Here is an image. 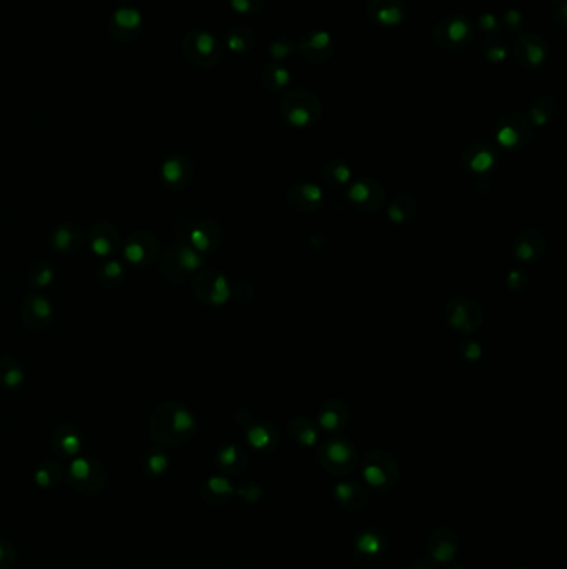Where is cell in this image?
I'll return each mask as SVG.
<instances>
[{"label": "cell", "instance_id": "6da1fadb", "mask_svg": "<svg viewBox=\"0 0 567 569\" xmlns=\"http://www.w3.org/2000/svg\"><path fill=\"white\" fill-rule=\"evenodd\" d=\"M280 114L285 123L293 128H310L320 122L323 104L315 92L308 88H293L283 95Z\"/></svg>", "mask_w": 567, "mask_h": 569}, {"label": "cell", "instance_id": "7a4b0ae2", "mask_svg": "<svg viewBox=\"0 0 567 569\" xmlns=\"http://www.w3.org/2000/svg\"><path fill=\"white\" fill-rule=\"evenodd\" d=\"M494 139L499 146L507 152H519V150L533 144L535 139L534 127L524 114L517 110H506L499 114L494 120Z\"/></svg>", "mask_w": 567, "mask_h": 569}, {"label": "cell", "instance_id": "3957f363", "mask_svg": "<svg viewBox=\"0 0 567 569\" xmlns=\"http://www.w3.org/2000/svg\"><path fill=\"white\" fill-rule=\"evenodd\" d=\"M476 27L470 17L463 13H449L436 22L431 37L437 47L446 52H461L472 42Z\"/></svg>", "mask_w": 567, "mask_h": 569}, {"label": "cell", "instance_id": "277c9868", "mask_svg": "<svg viewBox=\"0 0 567 569\" xmlns=\"http://www.w3.org/2000/svg\"><path fill=\"white\" fill-rule=\"evenodd\" d=\"M363 477L371 490L390 491L399 478L396 458L386 450H371L363 458Z\"/></svg>", "mask_w": 567, "mask_h": 569}, {"label": "cell", "instance_id": "5b68a950", "mask_svg": "<svg viewBox=\"0 0 567 569\" xmlns=\"http://www.w3.org/2000/svg\"><path fill=\"white\" fill-rule=\"evenodd\" d=\"M318 461L328 473L343 477L356 468L358 453L346 438H329L318 448Z\"/></svg>", "mask_w": 567, "mask_h": 569}, {"label": "cell", "instance_id": "8992f818", "mask_svg": "<svg viewBox=\"0 0 567 569\" xmlns=\"http://www.w3.org/2000/svg\"><path fill=\"white\" fill-rule=\"evenodd\" d=\"M446 322L453 330L463 335L476 333L484 323V311L476 300L467 296H454L444 306Z\"/></svg>", "mask_w": 567, "mask_h": 569}, {"label": "cell", "instance_id": "52a82bcc", "mask_svg": "<svg viewBox=\"0 0 567 569\" xmlns=\"http://www.w3.org/2000/svg\"><path fill=\"white\" fill-rule=\"evenodd\" d=\"M160 411L163 420H167V425H162L157 439L168 444H182L191 438L196 430V421L190 410L183 404H165Z\"/></svg>", "mask_w": 567, "mask_h": 569}, {"label": "cell", "instance_id": "ba28073f", "mask_svg": "<svg viewBox=\"0 0 567 569\" xmlns=\"http://www.w3.org/2000/svg\"><path fill=\"white\" fill-rule=\"evenodd\" d=\"M346 197L351 205L361 213H376L385 207L386 190L376 179L361 177L351 181Z\"/></svg>", "mask_w": 567, "mask_h": 569}, {"label": "cell", "instance_id": "9c48e42d", "mask_svg": "<svg viewBox=\"0 0 567 569\" xmlns=\"http://www.w3.org/2000/svg\"><path fill=\"white\" fill-rule=\"evenodd\" d=\"M499 153L493 144L486 140L470 142L461 150V163L470 175L483 179L498 167Z\"/></svg>", "mask_w": 567, "mask_h": 569}, {"label": "cell", "instance_id": "30bf717a", "mask_svg": "<svg viewBox=\"0 0 567 569\" xmlns=\"http://www.w3.org/2000/svg\"><path fill=\"white\" fill-rule=\"evenodd\" d=\"M334 50H336V47H334L333 35L325 29L308 30L296 43V52L313 65H321L332 60Z\"/></svg>", "mask_w": 567, "mask_h": 569}, {"label": "cell", "instance_id": "8fae6325", "mask_svg": "<svg viewBox=\"0 0 567 569\" xmlns=\"http://www.w3.org/2000/svg\"><path fill=\"white\" fill-rule=\"evenodd\" d=\"M514 59L517 65L526 70L541 69L549 59V46L541 35L534 32H522L516 39Z\"/></svg>", "mask_w": 567, "mask_h": 569}, {"label": "cell", "instance_id": "7c38bea8", "mask_svg": "<svg viewBox=\"0 0 567 569\" xmlns=\"http://www.w3.org/2000/svg\"><path fill=\"white\" fill-rule=\"evenodd\" d=\"M366 17L373 25L395 29L408 19V7L404 0H368Z\"/></svg>", "mask_w": 567, "mask_h": 569}, {"label": "cell", "instance_id": "4fadbf2b", "mask_svg": "<svg viewBox=\"0 0 567 569\" xmlns=\"http://www.w3.org/2000/svg\"><path fill=\"white\" fill-rule=\"evenodd\" d=\"M287 203L301 215H311L323 207L325 192L313 181H296L287 190Z\"/></svg>", "mask_w": 567, "mask_h": 569}, {"label": "cell", "instance_id": "5bb4252c", "mask_svg": "<svg viewBox=\"0 0 567 569\" xmlns=\"http://www.w3.org/2000/svg\"><path fill=\"white\" fill-rule=\"evenodd\" d=\"M70 483L80 493H98L105 484V471L87 458H77L69 469Z\"/></svg>", "mask_w": 567, "mask_h": 569}, {"label": "cell", "instance_id": "9a60e30c", "mask_svg": "<svg viewBox=\"0 0 567 569\" xmlns=\"http://www.w3.org/2000/svg\"><path fill=\"white\" fill-rule=\"evenodd\" d=\"M195 292L200 300L213 306L225 305L231 296L228 280L220 272H203L202 275H198L195 283Z\"/></svg>", "mask_w": 567, "mask_h": 569}, {"label": "cell", "instance_id": "2e32d148", "mask_svg": "<svg viewBox=\"0 0 567 569\" xmlns=\"http://www.w3.org/2000/svg\"><path fill=\"white\" fill-rule=\"evenodd\" d=\"M546 252V237L538 228H524L512 240L511 253L514 259L524 263H534L541 260Z\"/></svg>", "mask_w": 567, "mask_h": 569}, {"label": "cell", "instance_id": "e0dca14e", "mask_svg": "<svg viewBox=\"0 0 567 569\" xmlns=\"http://www.w3.org/2000/svg\"><path fill=\"white\" fill-rule=\"evenodd\" d=\"M459 551L458 536L449 528H436L428 540V553L436 563H449Z\"/></svg>", "mask_w": 567, "mask_h": 569}, {"label": "cell", "instance_id": "ac0fdd59", "mask_svg": "<svg viewBox=\"0 0 567 569\" xmlns=\"http://www.w3.org/2000/svg\"><path fill=\"white\" fill-rule=\"evenodd\" d=\"M351 420L350 406L343 399H328L318 413V425L325 431H341Z\"/></svg>", "mask_w": 567, "mask_h": 569}, {"label": "cell", "instance_id": "d6986e66", "mask_svg": "<svg viewBox=\"0 0 567 569\" xmlns=\"http://www.w3.org/2000/svg\"><path fill=\"white\" fill-rule=\"evenodd\" d=\"M221 242V228L217 221L205 220L190 230V243L191 248L196 252L207 253L213 252L220 247Z\"/></svg>", "mask_w": 567, "mask_h": 569}, {"label": "cell", "instance_id": "ffe728a7", "mask_svg": "<svg viewBox=\"0 0 567 569\" xmlns=\"http://www.w3.org/2000/svg\"><path fill=\"white\" fill-rule=\"evenodd\" d=\"M334 496H336L339 506L346 511H360L369 503L368 490L360 483H338L334 488Z\"/></svg>", "mask_w": 567, "mask_h": 569}, {"label": "cell", "instance_id": "44dd1931", "mask_svg": "<svg viewBox=\"0 0 567 569\" xmlns=\"http://www.w3.org/2000/svg\"><path fill=\"white\" fill-rule=\"evenodd\" d=\"M557 105L554 97L549 93H539L529 102L526 118L533 127H546L554 120Z\"/></svg>", "mask_w": 567, "mask_h": 569}, {"label": "cell", "instance_id": "7402d4cb", "mask_svg": "<svg viewBox=\"0 0 567 569\" xmlns=\"http://www.w3.org/2000/svg\"><path fill=\"white\" fill-rule=\"evenodd\" d=\"M419 210L418 200L413 193L401 192L392 198V202L388 207V217L390 221L395 225H408L416 219Z\"/></svg>", "mask_w": 567, "mask_h": 569}, {"label": "cell", "instance_id": "603a6c76", "mask_svg": "<svg viewBox=\"0 0 567 569\" xmlns=\"http://www.w3.org/2000/svg\"><path fill=\"white\" fill-rule=\"evenodd\" d=\"M247 441L252 444L254 450L268 451L280 441V433L276 425L270 421H260V423H250L247 428Z\"/></svg>", "mask_w": 567, "mask_h": 569}, {"label": "cell", "instance_id": "cb8c5ba5", "mask_svg": "<svg viewBox=\"0 0 567 569\" xmlns=\"http://www.w3.org/2000/svg\"><path fill=\"white\" fill-rule=\"evenodd\" d=\"M260 82L268 92L281 93L287 90L289 83H292V72L283 64L268 62L266 65H263L260 72Z\"/></svg>", "mask_w": 567, "mask_h": 569}, {"label": "cell", "instance_id": "d4e9b609", "mask_svg": "<svg viewBox=\"0 0 567 569\" xmlns=\"http://www.w3.org/2000/svg\"><path fill=\"white\" fill-rule=\"evenodd\" d=\"M386 546V535L376 528L363 530L355 537V549L358 551V554L366 558H378L379 554L385 553Z\"/></svg>", "mask_w": 567, "mask_h": 569}, {"label": "cell", "instance_id": "484cf974", "mask_svg": "<svg viewBox=\"0 0 567 569\" xmlns=\"http://www.w3.org/2000/svg\"><path fill=\"white\" fill-rule=\"evenodd\" d=\"M288 433L300 446L311 448L318 441V425L310 416H294L288 423Z\"/></svg>", "mask_w": 567, "mask_h": 569}, {"label": "cell", "instance_id": "4316f807", "mask_svg": "<svg viewBox=\"0 0 567 569\" xmlns=\"http://www.w3.org/2000/svg\"><path fill=\"white\" fill-rule=\"evenodd\" d=\"M218 466L226 473H242L248 465V456L236 444H225L217 453Z\"/></svg>", "mask_w": 567, "mask_h": 569}, {"label": "cell", "instance_id": "83f0119b", "mask_svg": "<svg viewBox=\"0 0 567 569\" xmlns=\"http://www.w3.org/2000/svg\"><path fill=\"white\" fill-rule=\"evenodd\" d=\"M323 179L333 188H343L353 181V168L343 158H332L325 163Z\"/></svg>", "mask_w": 567, "mask_h": 569}, {"label": "cell", "instance_id": "f1b7e54d", "mask_svg": "<svg viewBox=\"0 0 567 569\" xmlns=\"http://www.w3.org/2000/svg\"><path fill=\"white\" fill-rule=\"evenodd\" d=\"M191 168L183 158H170L162 165V179L167 185L182 188L190 181Z\"/></svg>", "mask_w": 567, "mask_h": 569}, {"label": "cell", "instance_id": "f546056e", "mask_svg": "<svg viewBox=\"0 0 567 569\" xmlns=\"http://www.w3.org/2000/svg\"><path fill=\"white\" fill-rule=\"evenodd\" d=\"M228 48L235 53H248L257 43V34L250 27H236L226 37Z\"/></svg>", "mask_w": 567, "mask_h": 569}, {"label": "cell", "instance_id": "4dcf8cb0", "mask_svg": "<svg viewBox=\"0 0 567 569\" xmlns=\"http://www.w3.org/2000/svg\"><path fill=\"white\" fill-rule=\"evenodd\" d=\"M294 52H296V43L288 35H276L268 46V55H270L271 62H278V64L289 59Z\"/></svg>", "mask_w": 567, "mask_h": 569}, {"label": "cell", "instance_id": "1f68e13d", "mask_svg": "<svg viewBox=\"0 0 567 569\" xmlns=\"http://www.w3.org/2000/svg\"><path fill=\"white\" fill-rule=\"evenodd\" d=\"M175 261H177L178 268L183 270V272H186V273L196 272V270L203 265V259L200 256V253L196 252L195 248L186 247V245L177 247Z\"/></svg>", "mask_w": 567, "mask_h": 569}, {"label": "cell", "instance_id": "d6a6232c", "mask_svg": "<svg viewBox=\"0 0 567 569\" xmlns=\"http://www.w3.org/2000/svg\"><path fill=\"white\" fill-rule=\"evenodd\" d=\"M483 57L491 64H501L507 59L509 48L499 37H488L481 46Z\"/></svg>", "mask_w": 567, "mask_h": 569}, {"label": "cell", "instance_id": "836d02e7", "mask_svg": "<svg viewBox=\"0 0 567 569\" xmlns=\"http://www.w3.org/2000/svg\"><path fill=\"white\" fill-rule=\"evenodd\" d=\"M0 368H2V373H0V383H2L6 388H19V386L24 383V370L19 363L12 362L7 363V359H2L0 362Z\"/></svg>", "mask_w": 567, "mask_h": 569}, {"label": "cell", "instance_id": "e575fe53", "mask_svg": "<svg viewBox=\"0 0 567 569\" xmlns=\"http://www.w3.org/2000/svg\"><path fill=\"white\" fill-rule=\"evenodd\" d=\"M146 255H149V252H146V243L142 242L140 237H135V235H133V237L125 243L123 256L128 263L132 265L145 263V261L149 260Z\"/></svg>", "mask_w": 567, "mask_h": 569}, {"label": "cell", "instance_id": "d590c367", "mask_svg": "<svg viewBox=\"0 0 567 569\" xmlns=\"http://www.w3.org/2000/svg\"><path fill=\"white\" fill-rule=\"evenodd\" d=\"M25 305L29 306L30 317L37 318L39 322H47V320L52 318L53 306L46 296H30L25 301Z\"/></svg>", "mask_w": 567, "mask_h": 569}, {"label": "cell", "instance_id": "8d00e7d4", "mask_svg": "<svg viewBox=\"0 0 567 569\" xmlns=\"http://www.w3.org/2000/svg\"><path fill=\"white\" fill-rule=\"evenodd\" d=\"M205 491H208V495L217 496L218 500H226L235 493V488L231 486V483L226 478L221 477H213L210 478L207 483H205Z\"/></svg>", "mask_w": 567, "mask_h": 569}, {"label": "cell", "instance_id": "74e56055", "mask_svg": "<svg viewBox=\"0 0 567 569\" xmlns=\"http://www.w3.org/2000/svg\"><path fill=\"white\" fill-rule=\"evenodd\" d=\"M90 247H92V252L95 253L97 256H100V259L109 256L115 248V240H114V237H111V232H109V233L93 232Z\"/></svg>", "mask_w": 567, "mask_h": 569}, {"label": "cell", "instance_id": "f35d334b", "mask_svg": "<svg viewBox=\"0 0 567 569\" xmlns=\"http://www.w3.org/2000/svg\"><path fill=\"white\" fill-rule=\"evenodd\" d=\"M193 48L200 57H203V59H212V57L217 55V40L212 34L202 32L196 35Z\"/></svg>", "mask_w": 567, "mask_h": 569}, {"label": "cell", "instance_id": "ab89813d", "mask_svg": "<svg viewBox=\"0 0 567 569\" xmlns=\"http://www.w3.org/2000/svg\"><path fill=\"white\" fill-rule=\"evenodd\" d=\"M75 242H77V233L74 232L70 225L60 226V228H57L55 233H53V247L60 252L70 250Z\"/></svg>", "mask_w": 567, "mask_h": 569}, {"label": "cell", "instance_id": "60d3db41", "mask_svg": "<svg viewBox=\"0 0 567 569\" xmlns=\"http://www.w3.org/2000/svg\"><path fill=\"white\" fill-rule=\"evenodd\" d=\"M266 0H230V6L240 15H257L263 11Z\"/></svg>", "mask_w": 567, "mask_h": 569}, {"label": "cell", "instance_id": "b9f144b4", "mask_svg": "<svg viewBox=\"0 0 567 569\" xmlns=\"http://www.w3.org/2000/svg\"><path fill=\"white\" fill-rule=\"evenodd\" d=\"M459 357L467 363H476L477 359L483 357V346L477 343L476 340H464L459 345Z\"/></svg>", "mask_w": 567, "mask_h": 569}, {"label": "cell", "instance_id": "7bdbcfd3", "mask_svg": "<svg viewBox=\"0 0 567 569\" xmlns=\"http://www.w3.org/2000/svg\"><path fill=\"white\" fill-rule=\"evenodd\" d=\"M59 448L67 455H77L82 448V439L77 431H65L59 438Z\"/></svg>", "mask_w": 567, "mask_h": 569}, {"label": "cell", "instance_id": "ee69618b", "mask_svg": "<svg viewBox=\"0 0 567 569\" xmlns=\"http://www.w3.org/2000/svg\"><path fill=\"white\" fill-rule=\"evenodd\" d=\"M503 24L506 25V29L511 30V32L522 34V29H524V15L519 8H509L503 13L501 17Z\"/></svg>", "mask_w": 567, "mask_h": 569}, {"label": "cell", "instance_id": "f6af8a7d", "mask_svg": "<svg viewBox=\"0 0 567 569\" xmlns=\"http://www.w3.org/2000/svg\"><path fill=\"white\" fill-rule=\"evenodd\" d=\"M506 282H507V287L511 288L512 292L521 293V292L528 290L531 278H529V275L524 272V270H511L507 275Z\"/></svg>", "mask_w": 567, "mask_h": 569}, {"label": "cell", "instance_id": "bcb514c9", "mask_svg": "<svg viewBox=\"0 0 567 569\" xmlns=\"http://www.w3.org/2000/svg\"><path fill=\"white\" fill-rule=\"evenodd\" d=\"M115 20L120 27H125V29H135V27L140 25L142 17L137 11H132V8H120L115 13Z\"/></svg>", "mask_w": 567, "mask_h": 569}, {"label": "cell", "instance_id": "7dc6e473", "mask_svg": "<svg viewBox=\"0 0 567 569\" xmlns=\"http://www.w3.org/2000/svg\"><path fill=\"white\" fill-rule=\"evenodd\" d=\"M499 22H501V17L496 15L494 12H484L477 17V27L484 34H494L499 29Z\"/></svg>", "mask_w": 567, "mask_h": 569}, {"label": "cell", "instance_id": "c3c4849f", "mask_svg": "<svg viewBox=\"0 0 567 569\" xmlns=\"http://www.w3.org/2000/svg\"><path fill=\"white\" fill-rule=\"evenodd\" d=\"M552 20L557 27L564 29L567 25V0H552Z\"/></svg>", "mask_w": 567, "mask_h": 569}, {"label": "cell", "instance_id": "681fc988", "mask_svg": "<svg viewBox=\"0 0 567 569\" xmlns=\"http://www.w3.org/2000/svg\"><path fill=\"white\" fill-rule=\"evenodd\" d=\"M53 278H55V273H53V270L50 268V266L42 265L40 266V270H37V273H35L34 282L37 287L46 288L53 282Z\"/></svg>", "mask_w": 567, "mask_h": 569}, {"label": "cell", "instance_id": "f907efd6", "mask_svg": "<svg viewBox=\"0 0 567 569\" xmlns=\"http://www.w3.org/2000/svg\"><path fill=\"white\" fill-rule=\"evenodd\" d=\"M167 466H168V460H167V456L162 455V453H155V455H151L149 458V468L151 473H155V474L163 473V471L167 469Z\"/></svg>", "mask_w": 567, "mask_h": 569}, {"label": "cell", "instance_id": "816d5d0a", "mask_svg": "<svg viewBox=\"0 0 567 569\" xmlns=\"http://www.w3.org/2000/svg\"><path fill=\"white\" fill-rule=\"evenodd\" d=\"M102 275H105L109 280H118L122 278L123 275V266L117 260H110L109 263H105L104 268H102Z\"/></svg>", "mask_w": 567, "mask_h": 569}, {"label": "cell", "instance_id": "f5cc1de1", "mask_svg": "<svg viewBox=\"0 0 567 569\" xmlns=\"http://www.w3.org/2000/svg\"><path fill=\"white\" fill-rule=\"evenodd\" d=\"M13 559H15V553H13L12 546L0 541V569L11 568Z\"/></svg>", "mask_w": 567, "mask_h": 569}, {"label": "cell", "instance_id": "db71d44e", "mask_svg": "<svg viewBox=\"0 0 567 569\" xmlns=\"http://www.w3.org/2000/svg\"><path fill=\"white\" fill-rule=\"evenodd\" d=\"M261 488L257 486V484L253 483H245L243 486L238 488V495L245 498L247 501H257L258 498L261 496Z\"/></svg>", "mask_w": 567, "mask_h": 569}, {"label": "cell", "instance_id": "11a10c76", "mask_svg": "<svg viewBox=\"0 0 567 569\" xmlns=\"http://www.w3.org/2000/svg\"><path fill=\"white\" fill-rule=\"evenodd\" d=\"M35 479H37L40 486H48V484L53 483V474L48 471L47 466H42V468L37 471V474H35Z\"/></svg>", "mask_w": 567, "mask_h": 569}, {"label": "cell", "instance_id": "9f6ffc18", "mask_svg": "<svg viewBox=\"0 0 567 569\" xmlns=\"http://www.w3.org/2000/svg\"><path fill=\"white\" fill-rule=\"evenodd\" d=\"M408 569H432V568L430 566V564L424 563V561H414Z\"/></svg>", "mask_w": 567, "mask_h": 569}, {"label": "cell", "instance_id": "6f0895ef", "mask_svg": "<svg viewBox=\"0 0 567 569\" xmlns=\"http://www.w3.org/2000/svg\"><path fill=\"white\" fill-rule=\"evenodd\" d=\"M522 569H526V568H522Z\"/></svg>", "mask_w": 567, "mask_h": 569}]
</instances>
